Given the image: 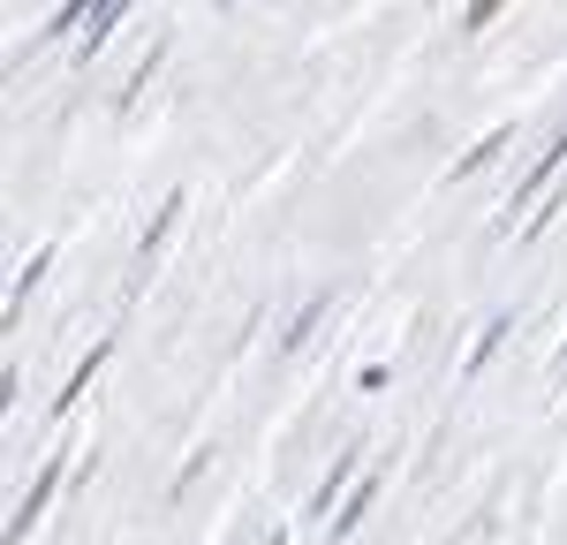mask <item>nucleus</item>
I'll return each instance as SVG.
<instances>
[{
	"instance_id": "obj_4",
	"label": "nucleus",
	"mask_w": 567,
	"mask_h": 545,
	"mask_svg": "<svg viewBox=\"0 0 567 545\" xmlns=\"http://www.w3.org/2000/svg\"><path fill=\"white\" fill-rule=\"evenodd\" d=\"M499 8H507V0H470V31H484V23H492Z\"/></svg>"
},
{
	"instance_id": "obj_3",
	"label": "nucleus",
	"mask_w": 567,
	"mask_h": 545,
	"mask_svg": "<svg viewBox=\"0 0 567 545\" xmlns=\"http://www.w3.org/2000/svg\"><path fill=\"white\" fill-rule=\"evenodd\" d=\"M84 8H91V0H69V8H61V16H53V23H45V31H53V39H69V31H76V23H84Z\"/></svg>"
},
{
	"instance_id": "obj_1",
	"label": "nucleus",
	"mask_w": 567,
	"mask_h": 545,
	"mask_svg": "<svg viewBox=\"0 0 567 545\" xmlns=\"http://www.w3.org/2000/svg\"><path fill=\"white\" fill-rule=\"evenodd\" d=\"M499 152H507V130H492V136H477V144H470V152H462V160H454V175H477L484 160H499Z\"/></svg>"
},
{
	"instance_id": "obj_2",
	"label": "nucleus",
	"mask_w": 567,
	"mask_h": 545,
	"mask_svg": "<svg viewBox=\"0 0 567 545\" xmlns=\"http://www.w3.org/2000/svg\"><path fill=\"white\" fill-rule=\"evenodd\" d=\"M99 363H106V349H91V357H84V371H76V379L61 387V409H69V402H76V394H84V387H91V371H99Z\"/></svg>"
}]
</instances>
